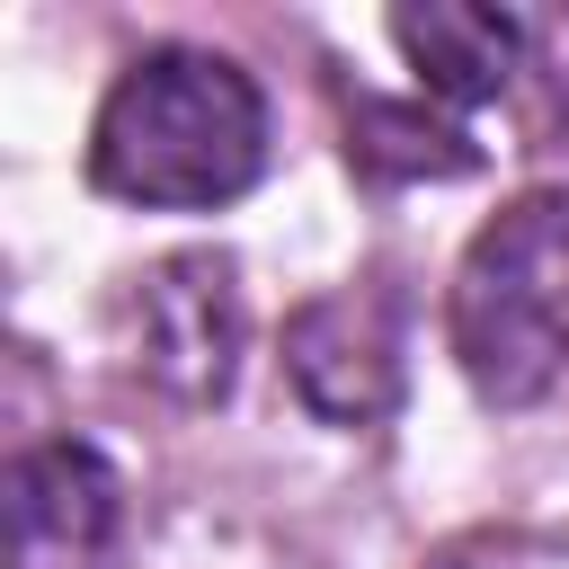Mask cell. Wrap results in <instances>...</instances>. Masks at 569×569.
Masks as SVG:
<instances>
[{"label":"cell","mask_w":569,"mask_h":569,"mask_svg":"<svg viewBox=\"0 0 569 569\" xmlns=\"http://www.w3.org/2000/svg\"><path fill=\"white\" fill-rule=\"evenodd\" d=\"M391 44L409 53L418 89L445 98V107H480L516 80L533 27L507 18V9H471V0H427V9H400L391 18Z\"/></svg>","instance_id":"obj_6"},{"label":"cell","mask_w":569,"mask_h":569,"mask_svg":"<svg viewBox=\"0 0 569 569\" xmlns=\"http://www.w3.org/2000/svg\"><path fill=\"white\" fill-rule=\"evenodd\" d=\"M347 160H356V169H400V178H462L480 151H471L453 124H427L418 107L365 98V107L347 116Z\"/></svg>","instance_id":"obj_7"},{"label":"cell","mask_w":569,"mask_h":569,"mask_svg":"<svg viewBox=\"0 0 569 569\" xmlns=\"http://www.w3.org/2000/svg\"><path fill=\"white\" fill-rule=\"evenodd\" d=\"M267 169V98L231 53L160 44L116 71L89 124V178L151 213L249 196Z\"/></svg>","instance_id":"obj_1"},{"label":"cell","mask_w":569,"mask_h":569,"mask_svg":"<svg viewBox=\"0 0 569 569\" xmlns=\"http://www.w3.org/2000/svg\"><path fill=\"white\" fill-rule=\"evenodd\" d=\"M284 373L311 418L329 427H373L400 400V320L382 293H320L284 329Z\"/></svg>","instance_id":"obj_5"},{"label":"cell","mask_w":569,"mask_h":569,"mask_svg":"<svg viewBox=\"0 0 569 569\" xmlns=\"http://www.w3.org/2000/svg\"><path fill=\"white\" fill-rule=\"evenodd\" d=\"M453 365L489 409H533L569 365V196H516L489 213L445 293Z\"/></svg>","instance_id":"obj_2"},{"label":"cell","mask_w":569,"mask_h":569,"mask_svg":"<svg viewBox=\"0 0 569 569\" xmlns=\"http://www.w3.org/2000/svg\"><path fill=\"white\" fill-rule=\"evenodd\" d=\"M124 480L98 445H27L9 462V569H116Z\"/></svg>","instance_id":"obj_4"},{"label":"cell","mask_w":569,"mask_h":569,"mask_svg":"<svg viewBox=\"0 0 569 569\" xmlns=\"http://www.w3.org/2000/svg\"><path fill=\"white\" fill-rule=\"evenodd\" d=\"M240 338H249V311H240V267L222 249H169L124 293L133 373L151 391H169L178 409H213L231 391Z\"/></svg>","instance_id":"obj_3"}]
</instances>
